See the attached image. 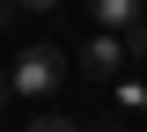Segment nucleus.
I'll list each match as a JSON object with an SVG mask.
<instances>
[{"instance_id":"7ed1b4c3","label":"nucleus","mask_w":147,"mask_h":132,"mask_svg":"<svg viewBox=\"0 0 147 132\" xmlns=\"http://www.w3.org/2000/svg\"><path fill=\"white\" fill-rule=\"evenodd\" d=\"M88 15H96V22H103L110 37H125L132 22H140V0H88Z\"/></svg>"},{"instance_id":"f03ea898","label":"nucleus","mask_w":147,"mask_h":132,"mask_svg":"<svg viewBox=\"0 0 147 132\" xmlns=\"http://www.w3.org/2000/svg\"><path fill=\"white\" fill-rule=\"evenodd\" d=\"M74 66L88 81H118V66H125V37H110V29H96L81 52H74Z\"/></svg>"},{"instance_id":"39448f33","label":"nucleus","mask_w":147,"mask_h":132,"mask_svg":"<svg viewBox=\"0 0 147 132\" xmlns=\"http://www.w3.org/2000/svg\"><path fill=\"white\" fill-rule=\"evenodd\" d=\"M125 59H147V22H132V29H125Z\"/></svg>"},{"instance_id":"423d86ee","label":"nucleus","mask_w":147,"mask_h":132,"mask_svg":"<svg viewBox=\"0 0 147 132\" xmlns=\"http://www.w3.org/2000/svg\"><path fill=\"white\" fill-rule=\"evenodd\" d=\"M15 7H37V15H52V7H59V0H15Z\"/></svg>"},{"instance_id":"6e6552de","label":"nucleus","mask_w":147,"mask_h":132,"mask_svg":"<svg viewBox=\"0 0 147 132\" xmlns=\"http://www.w3.org/2000/svg\"><path fill=\"white\" fill-rule=\"evenodd\" d=\"M7 15H15V0H0V29H7Z\"/></svg>"},{"instance_id":"f257e3e1","label":"nucleus","mask_w":147,"mask_h":132,"mask_svg":"<svg viewBox=\"0 0 147 132\" xmlns=\"http://www.w3.org/2000/svg\"><path fill=\"white\" fill-rule=\"evenodd\" d=\"M15 95L22 103H52V88L66 81V52H52V44H30V52H15Z\"/></svg>"},{"instance_id":"1a4fd4ad","label":"nucleus","mask_w":147,"mask_h":132,"mask_svg":"<svg viewBox=\"0 0 147 132\" xmlns=\"http://www.w3.org/2000/svg\"><path fill=\"white\" fill-rule=\"evenodd\" d=\"M103 132H118V125H103Z\"/></svg>"},{"instance_id":"0eeeda50","label":"nucleus","mask_w":147,"mask_h":132,"mask_svg":"<svg viewBox=\"0 0 147 132\" xmlns=\"http://www.w3.org/2000/svg\"><path fill=\"white\" fill-rule=\"evenodd\" d=\"M0 103H15V74H0Z\"/></svg>"},{"instance_id":"20e7f679","label":"nucleus","mask_w":147,"mask_h":132,"mask_svg":"<svg viewBox=\"0 0 147 132\" xmlns=\"http://www.w3.org/2000/svg\"><path fill=\"white\" fill-rule=\"evenodd\" d=\"M22 132H81V125H74V117H59V110H44V117H30Z\"/></svg>"}]
</instances>
